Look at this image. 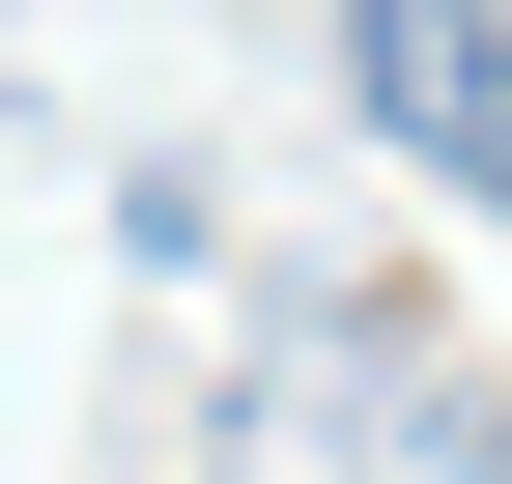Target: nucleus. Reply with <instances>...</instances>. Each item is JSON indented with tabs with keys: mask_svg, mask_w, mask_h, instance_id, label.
Listing matches in <instances>:
<instances>
[{
	"mask_svg": "<svg viewBox=\"0 0 512 484\" xmlns=\"http://www.w3.org/2000/svg\"><path fill=\"white\" fill-rule=\"evenodd\" d=\"M342 57H370V143L399 171L512 200V0H342Z\"/></svg>",
	"mask_w": 512,
	"mask_h": 484,
	"instance_id": "nucleus-1",
	"label": "nucleus"
}]
</instances>
